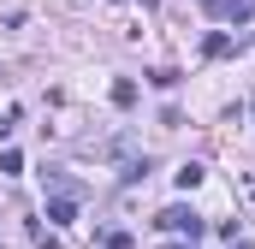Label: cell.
I'll use <instances>...</instances> for the list:
<instances>
[{
	"label": "cell",
	"instance_id": "1",
	"mask_svg": "<svg viewBox=\"0 0 255 249\" xmlns=\"http://www.w3.org/2000/svg\"><path fill=\"white\" fill-rule=\"evenodd\" d=\"M154 226H160V232H184V238H202V232H208V220H202V214H196V208H184V202H172V208H160V220H154Z\"/></svg>",
	"mask_w": 255,
	"mask_h": 249
},
{
	"label": "cell",
	"instance_id": "2",
	"mask_svg": "<svg viewBox=\"0 0 255 249\" xmlns=\"http://www.w3.org/2000/svg\"><path fill=\"white\" fill-rule=\"evenodd\" d=\"M208 12L226 18V24H250V18H255V0H208Z\"/></svg>",
	"mask_w": 255,
	"mask_h": 249
},
{
	"label": "cell",
	"instance_id": "3",
	"mask_svg": "<svg viewBox=\"0 0 255 249\" xmlns=\"http://www.w3.org/2000/svg\"><path fill=\"white\" fill-rule=\"evenodd\" d=\"M48 220H54V226H71V220H77V196H71V190L48 202Z\"/></svg>",
	"mask_w": 255,
	"mask_h": 249
},
{
	"label": "cell",
	"instance_id": "4",
	"mask_svg": "<svg viewBox=\"0 0 255 249\" xmlns=\"http://www.w3.org/2000/svg\"><path fill=\"white\" fill-rule=\"evenodd\" d=\"M232 48H238V42H232V36H226V30H214V36H208V42H202V54H208V60H226V54H232Z\"/></svg>",
	"mask_w": 255,
	"mask_h": 249
},
{
	"label": "cell",
	"instance_id": "5",
	"mask_svg": "<svg viewBox=\"0 0 255 249\" xmlns=\"http://www.w3.org/2000/svg\"><path fill=\"white\" fill-rule=\"evenodd\" d=\"M148 172H154V160H148V154H142V160H125V166H119V178H125V184H142Z\"/></svg>",
	"mask_w": 255,
	"mask_h": 249
},
{
	"label": "cell",
	"instance_id": "6",
	"mask_svg": "<svg viewBox=\"0 0 255 249\" xmlns=\"http://www.w3.org/2000/svg\"><path fill=\"white\" fill-rule=\"evenodd\" d=\"M202 178H208V166H196V160H184V166H178V190H196Z\"/></svg>",
	"mask_w": 255,
	"mask_h": 249
},
{
	"label": "cell",
	"instance_id": "7",
	"mask_svg": "<svg viewBox=\"0 0 255 249\" xmlns=\"http://www.w3.org/2000/svg\"><path fill=\"white\" fill-rule=\"evenodd\" d=\"M113 107H136V83H130V77L113 83Z\"/></svg>",
	"mask_w": 255,
	"mask_h": 249
},
{
	"label": "cell",
	"instance_id": "8",
	"mask_svg": "<svg viewBox=\"0 0 255 249\" xmlns=\"http://www.w3.org/2000/svg\"><path fill=\"white\" fill-rule=\"evenodd\" d=\"M0 172L18 178V172H24V154H18V148H0Z\"/></svg>",
	"mask_w": 255,
	"mask_h": 249
},
{
	"label": "cell",
	"instance_id": "9",
	"mask_svg": "<svg viewBox=\"0 0 255 249\" xmlns=\"http://www.w3.org/2000/svg\"><path fill=\"white\" fill-rule=\"evenodd\" d=\"M101 249H130V232H101Z\"/></svg>",
	"mask_w": 255,
	"mask_h": 249
},
{
	"label": "cell",
	"instance_id": "10",
	"mask_svg": "<svg viewBox=\"0 0 255 249\" xmlns=\"http://www.w3.org/2000/svg\"><path fill=\"white\" fill-rule=\"evenodd\" d=\"M142 6H160V0H142Z\"/></svg>",
	"mask_w": 255,
	"mask_h": 249
}]
</instances>
